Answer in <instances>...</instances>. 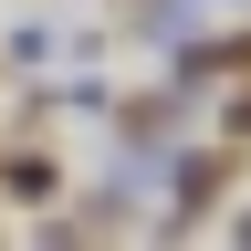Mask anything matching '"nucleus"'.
I'll return each instance as SVG.
<instances>
[{
    "label": "nucleus",
    "mask_w": 251,
    "mask_h": 251,
    "mask_svg": "<svg viewBox=\"0 0 251 251\" xmlns=\"http://www.w3.org/2000/svg\"><path fill=\"white\" fill-rule=\"evenodd\" d=\"M0 188H11V199H52V157H11Z\"/></svg>",
    "instance_id": "nucleus-1"
},
{
    "label": "nucleus",
    "mask_w": 251,
    "mask_h": 251,
    "mask_svg": "<svg viewBox=\"0 0 251 251\" xmlns=\"http://www.w3.org/2000/svg\"><path fill=\"white\" fill-rule=\"evenodd\" d=\"M241 241H251V220H241Z\"/></svg>",
    "instance_id": "nucleus-2"
}]
</instances>
